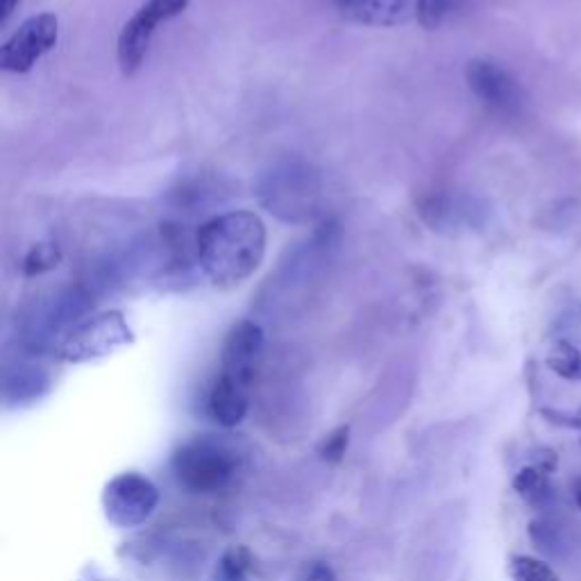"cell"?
Listing matches in <instances>:
<instances>
[{"label":"cell","instance_id":"obj_17","mask_svg":"<svg viewBox=\"0 0 581 581\" xmlns=\"http://www.w3.org/2000/svg\"><path fill=\"white\" fill-rule=\"evenodd\" d=\"M222 581H241L246 574V561H241V554L232 550L226 559H222Z\"/></svg>","mask_w":581,"mask_h":581},{"label":"cell","instance_id":"obj_12","mask_svg":"<svg viewBox=\"0 0 581 581\" xmlns=\"http://www.w3.org/2000/svg\"><path fill=\"white\" fill-rule=\"evenodd\" d=\"M550 470L533 464V466H525L516 479H513V488L516 494L529 502L531 507H546L552 500V486H550Z\"/></svg>","mask_w":581,"mask_h":581},{"label":"cell","instance_id":"obj_5","mask_svg":"<svg viewBox=\"0 0 581 581\" xmlns=\"http://www.w3.org/2000/svg\"><path fill=\"white\" fill-rule=\"evenodd\" d=\"M60 21L55 14H37L28 19L0 49V69L8 73H28L32 66L55 49Z\"/></svg>","mask_w":581,"mask_h":581},{"label":"cell","instance_id":"obj_11","mask_svg":"<svg viewBox=\"0 0 581 581\" xmlns=\"http://www.w3.org/2000/svg\"><path fill=\"white\" fill-rule=\"evenodd\" d=\"M248 412V386L220 375L209 393V414L216 423L235 427L246 418Z\"/></svg>","mask_w":581,"mask_h":581},{"label":"cell","instance_id":"obj_4","mask_svg":"<svg viewBox=\"0 0 581 581\" xmlns=\"http://www.w3.org/2000/svg\"><path fill=\"white\" fill-rule=\"evenodd\" d=\"M191 0H146L121 30L118 37V64L125 75H134L151 49V39L162 21L180 17Z\"/></svg>","mask_w":581,"mask_h":581},{"label":"cell","instance_id":"obj_18","mask_svg":"<svg viewBox=\"0 0 581 581\" xmlns=\"http://www.w3.org/2000/svg\"><path fill=\"white\" fill-rule=\"evenodd\" d=\"M531 539L536 541V543H539L543 550H552L554 552V543H557V533H554V529L550 527V525H546V522H531Z\"/></svg>","mask_w":581,"mask_h":581},{"label":"cell","instance_id":"obj_14","mask_svg":"<svg viewBox=\"0 0 581 581\" xmlns=\"http://www.w3.org/2000/svg\"><path fill=\"white\" fill-rule=\"evenodd\" d=\"M60 259H62V252L55 243H39L25 255L23 273L34 278V276L46 273V271H53Z\"/></svg>","mask_w":581,"mask_h":581},{"label":"cell","instance_id":"obj_15","mask_svg":"<svg viewBox=\"0 0 581 581\" xmlns=\"http://www.w3.org/2000/svg\"><path fill=\"white\" fill-rule=\"evenodd\" d=\"M509 570L513 581H559V574L548 563L533 557H516Z\"/></svg>","mask_w":581,"mask_h":581},{"label":"cell","instance_id":"obj_21","mask_svg":"<svg viewBox=\"0 0 581 581\" xmlns=\"http://www.w3.org/2000/svg\"><path fill=\"white\" fill-rule=\"evenodd\" d=\"M21 0H0V21H8L12 12L19 8Z\"/></svg>","mask_w":581,"mask_h":581},{"label":"cell","instance_id":"obj_19","mask_svg":"<svg viewBox=\"0 0 581 581\" xmlns=\"http://www.w3.org/2000/svg\"><path fill=\"white\" fill-rule=\"evenodd\" d=\"M543 416H548V421L568 427V429H579L581 432V409L574 414L568 412H552V409H543Z\"/></svg>","mask_w":581,"mask_h":581},{"label":"cell","instance_id":"obj_10","mask_svg":"<svg viewBox=\"0 0 581 581\" xmlns=\"http://www.w3.org/2000/svg\"><path fill=\"white\" fill-rule=\"evenodd\" d=\"M341 17L360 25L391 28L418 17V0H334Z\"/></svg>","mask_w":581,"mask_h":581},{"label":"cell","instance_id":"obj_7","mask_svg":"<svg viewBox=\"0 0 581 581\" xmlns=\"http://www.w3.org/2000/svg\"><path fill=\"white\" fill-rule=\"evenodd\" d=\"M466 80L473 89V94L498 114L513 116L520 112L525 103V94L520 84L513 80L509 71L500 64L488 60H473L466 66Z\"/></svg>","mask_w":581,"mask_h":581},{"label":"cell","instance_id":"obj_2","mask_svg":"<svg viewBox=\"0 0 581 581\" xmlns=\"http://www.w3.org/2000/svg\"><path fill=\"white\" fill-rule=\"evenodd\" d=\"M261 205L287 222H307L321 207V177L304 162L276 166L259 185Z\"/></svg>","mask_w":581,"mask_h":581},{"label":"cell","instance_id":"obj_13","mask_svg":"<svg viewBox=\"0 0 581 581\" xmlns=\"http://www.w3.org/2000/svg\"><path fill=\"white\" fill-rule=\"evenodd\" d=\"M548 366L563 380H581V352L568 341H557L548 354Z\"/></svg>","mask_w":581,"mask_h":581},{"label":"cell","instance_id":"obj_3","mask_svg":"<svg viewBox=\"0 0 581 581\" xmlns=\"http://www.w3.org/2000/svg\"><path fill=\"white\" fill-rule=\"evenodd\" d=\"M177 479L198 494H211L228 484L235 470L232 455L220 443L198 438L177 450L173 459Z\"/></svg>","mask_w":581,"mask_h":581},{"label":"cell","instance_id":"obj_6","mask_svg":"<svg viewBox=\"0 0 581 581\" xmlns=\"http://www.w3.org/2000/svg\"><path fill=\"white\" fill-rule=\"evenodd\" d=\"M132 341V332L118 311H107L92 321L75 328L64 345H62V360L66 362H89L96 356H105L116 347Z\"/></svg>","mask_w":581,"mask_h":581},{"label":"cell","instance_id":"obj_22","mask_svg":"<svg viewBox=\"0 0 581 581\" xmlns=\"http://www.w3.org/2000/svg\"><path fill=\"white\" fill-rule=\"evenodd\" d=\"M574 500H577V505L581 509V479L574 484Z\"/></svg>","mask_w":581,"mask_h":581},{"label":"cell","instance_id":"obj_1","mask_svg":"<svg viewBox=\"0 0 581 581\" xmlns=\"http://www.w3.org/2000/svg\"><path fill=\"white\" fill-rule=\"evenodd\" d=\"M196 252L205 276L220 289L243 284L266 255L263 220L246 209L214 216L196 235Z\"/></svg>","mask_w":581,"mask_h":581},{"label":"cell","instance_id":"obj_8","mask_svg":"<svg viewBox=\"0 0 581 581\" xmlns=\"http://www.w3.org/2000/svg\"><path fill=\"white\" fill-rule=\"evenodd\" d=\"M155 505V486L139 475H123L107 488V516L123 527L144 522L153 513Z\"/></svg>","mask_w":581,"mask_h":581},{"label":"cell","instance_id":"obj_9","mask_svg":"<svg viewBox=\"0 0 581 581\" xmlns=\"http://www.w3.org/2000/svg\"><path fill=\"white\" fill-rule=\"evenodd\" d=\"M263 347V332L259 325L252 321H239L228 339L226 345H222V371L220 375H226L243 386H250L259 356Z\"/></svg>","mask_w":581,"mask_h":581},{"label":"cell","instance_id":"obj_20","mask_svg":"<svg viewBox=\"0 0 581 581\" xmlns=\"http://www.w3.org/2000/svg\"><path fill=\"white\" fill-rule=\"evenodd\" d=\"M302 581H336V579H334V572H332L328 566L317 563V566H311V568L307 570V574H304Z\"/></svg>","mask_w":581,"mask_h":581},{"label":"cell","instance_id":"obj_16","mask_svg":"<svg viewBox=\"0 0 581 581\" xmlns=\"http://www.w3.org/2000/svg\"><path fill=\"white\" fill-rule=\"evenodd\" d=\"M459 8V0H418V23L427 30L438 28Z\"/></svg>","mask_w":581,"mask_h":581}]
</instances>
